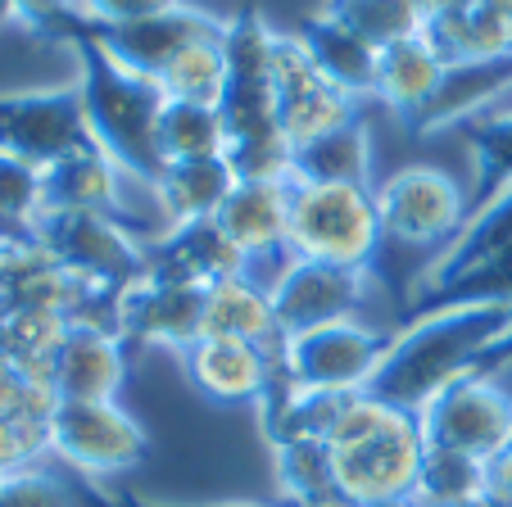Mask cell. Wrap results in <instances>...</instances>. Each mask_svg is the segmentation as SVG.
Wrapping results in <instances>:
<instances>
[{
    "instance_id": "5b68a950",
    "label": "cell",
    "mask_w": 512,
    "mask_h": 507,
    "mask_svg": "<svg viewBox=\"0 0 512 507\" xmlns=\"http://www.w3.org/2000/svg\"><path fill=\"white\" fill-rule=\"evenodd\" d=\"M381 240V213L372 186L290 182V240L286 254L336 268H372Z\"/></svg>"
},
{
    "instance_id": "83f0119b",
    "label": "cell",
    "mask_w": 512,
    "mask_h": 507,
    "mask_svg": "<svg viewBox=\"0 0 512 507\" xmlns=\"http://www.w3.org/2000/svg\"><path fill=\"white\" fill-rule=\"evenodd\" d=\"M272 467H277V485L290 507H322L340 498L336 476H331V458L322 440H281L272 444Z\"/></svg>"
},
{
    "instance_id": "603a6c76",
    "label": "cell",
    "mask_w": 512,
    "mask_h": 507,
    "mask_svg": "<svg viewBox=\"0 0 512 507\" xmlns=\"http://www.w3.org/2000/svg\"><path fill=\"white\" fill-rule=\"evenodd\" d=\"M300 41L331 87L354 96L358 105L377 96V46H368L354 28H345L340 19H331V14L322 10L300 23Z\"/></svg>"
},
{
    "instance_id": "7402d4cb",
    "label": "cell",
    "mask_w": 512,
    "mask_h": 507,
    "mask_svg": "<svg viewBox=\"0 0 512 507\" xmlns=\"http://www.w3.org/2000/svg\"><path fill=\"white\" fill-rule=\"evenodd\" d=\"M241 182L227 154L218 159H182V163H164V173L150 186L155 209L168 218V227H191L204 222L223 209V200L232 195V186Z\"/></svg>"
},
{
    "instance_id": "ffe728a7",
    "label": "cell",
    "mask_w": 512,
    "mask_h": 507,
    "mask_svg": "<svg viewBox=\"0 0 512 507\" xmlns=\"http://www.w3.org/2000/svg\"><path fill=\"white\" fill-rule=\"evenodd\" d=\"M445 77H449L445 55L431 46L426 32H417V37H404L395 46L377 50V96L372 100L395 109L399 118L422 123V114L435 105V96L445 87Z\"/></svg>"
},
{
    "instance_id": "8992f818",
    "label": "cell",
    "mask_w": 512,
    "mask_h": 507,
    "mask_svg": "<svg viewBox=\"0 0 512 507\" xmlns=\"http://www.w3.org/2000/svg\"><path fill=\"white\" fill-rule=\"evenodd\" d=\"M32 245L50 263H59L73 281L100 290V295H123L150 268V249L127 231V222L109 218V213L46 209L37 218Z\"/></svg>"
},
{
    "instance_id": "5bb4252c",
    "label": "cell",
    "mask_w": 512,
    "mask_h": 507,
    "mask_svg": "<svg viewBox=\"0 0 512 507\" xmlns=\"http://www.w3.org/2000/svg\"><path fill=\"white\" fill-rule=\"evenodd\" d=\"M204 299H209L204 286L145 268V277L136 286H127L123 299H118L114 326L123 340H141V345L182 354L204 335Z\"/></svg>"
},
{
    "instance_id": "7c38bea8",
    "label": "cell",
    "mask_w": 512,
    "mask_h": 507,
    "mask_svg": "<svg viewBox=\"0 0 512 507\" xmlns=\"http://www.w3.org/2000/svg\"><path fill=\"white\" fill-rule=\"evenodd\" d=\"M268 295L277 308L281 335H300L313 326L354 322L363 299H368V272L286 254L268 281Z\"/></svg>"
},
{
    "instance_id": "74e56055",
    "label": "cell",
    "mask_w": 512,
    "mask_h": 507,
    "mask_svg": "<svg viewBox=\"0 0 512 507\" xmlns=\"http://www.w3.org/2000/svg\"><path fill=\"white\" fill-rule=\"evenodd\" d=\"M476 0H422V10H426V23L435 19H454V14H467Z\"/></svg>"
},
{
    "instance_id": "30bf717a",
    "label": "cell",
    "mask_w": 512,
    "mask_h": 507,
    "mask_svg": "<svg viewBox=\"0 0 512 507\" xmlns=\"http://www.w3.org/2000/svg\"><path fill=\"white\" fill-rule=\"evenodd\" d=\"M372 195H377L386 240H399V245L413 249H445L467 227V213H472V200H467L463 186L445 168H431V163H404L386 182L372 186Z\"/></svg>"
},
{
    "instance_id": "44dd1931",
    "label": "cell",
    "mask_w": 512,
    "mask_h": 507,
    "mask_svg": "<svg viewBox=\"0 0 512 507\" xmlns=\"http://www.w3.org/2000/svg\"><path fill=\"white\" fill-rule=\"evenodd\" d=\"M150 268L164 272V277L191 281V286H218L227 277H241L250 272V263L241 259V249L227 240V231L218 227V218L191 222V227H168L164 240L150 254Z\"/></svg>"
},
{
    "instance_id": "ba28073f",
    "label": "cell",
    "mask_w": 512,
    "mask_h": 507,
    "mask_svg": "<svg viewBox=\"0 0 512 507\" xmlns=\"http://www.w3.org/2000/svg\"><path fill=\"white\" fill-rule=\"evenodd\" d=\"M395 331H381L368 322H331L313 326L300 335H281L277 345V381L304 385V390H368V381L377 376L381 358H386Z\"/></svg>"
},
{
    "instance_id": "3957f363",
    "label": "cell",
    "mask_w": 512,
    "mask_h": 507,
    "mask_svg": "<svg viewBox=\"0 0 512 507\" xmlns=\"http://www.w3.org/2000/svg\"><path fill=\"white\" fill-rule=\"evenodd\" d=\"M272 37L277 28L254 10L227 19V87L218 114L227 127V159L241 182H295V150L277 132Z\"/></svg>"
},
{
    "instance_id": "1f68e13d",
    "label": "cell",
    "mask_w": 512,
    "mask_h": 507,
    "mask_svg": "<svg viewBox=\"0 0 512 507\" xmlns=\"http://www.w3.org/2000/svg\"><path fill=\"white\" fill-rule=\"evenodd\" d=\"M41 218V168L0 150V245H32Z\"/></svg>"
},
{
    "instance_id": "60d3db41",
    "label": "cell",
    "mask_w": 512,
    "mask_h": 507,
    "mask_svg": "<svg viewBox=\"0 0 512 507\" xmlns=\"http://www.w3.org/2000/svg\"><path fill=\"white\" fill-rule=\"evenodd\" d=\"M372 507H422V498L408 494V498H386V503H372Z\"/></svg>"
},
{
    "instance_id": "9a60e30c",
    "label": "cell",
    "mask_w": 512,
    "mask_h": 507,
    "mask_svg": "<svg viewBox=\"0 0 512 507\" xmlns=\"http://www.w3.org/2000/svg\"><path fill=\"white\" fill-rule=\"evenodd\" d=\"M91 32L123 68H132L141 77H159L168 68V59H177L186 46L209 37H227V23L218 14L200 10V5H177V10L155 14V19L123 23V28H91Z\"/></svg>"
},
{
    "instance_id": "836d02e7",
    "label": "cell",
    "mask_w": 512,
    "mask_h": 507,
    "mask_svg": "<svg viewBox=\"0 0 512 507\" xmlns=\"http://www.w3.org/2000/svg\"><path fill=\"white\" fill-rule=\"evenodd\" d=\"M0 507H82V498L64 471L28 467L0 480Z\"/></svg>"
},
{
    "instance_id": "e0dca14e",
    "label": "cell",
    "mask_w": 512,
    "mask_h": 507,
    "mask_svg": "<svg viewBox=\"0 0 512 507\" xmlns=\"http://www.w3.org/2000/svg\"><path fill=\"white\" fill-rule=\"evenodd\" d=\"M127 381V354L123 335L109 326L73 322L50 363V385L55 399H118Z\"/></svg>"
},
{
    "instance_id": "f546056e",
    "label": "cell",
    "mask_w": 512,
    "mask_h": 507,
    "mask_svg": "<svg viewBox=\"0 0 512 507\" xmlns=\"http://www.w3.org/2000/svg\"><path fill=\"white\" fill-rule=\"evenodd\" d=\"M490 494V462H476L467 453L426 449L422 480H417V498L440 507H472L476 498Z\"/></svg>"
},
{
    "instance_id": "4fadbf2b",
    "label": "cell",
    "mask_w": 512,
    "mask_h": 507,
    "mask_svg": "<svg viewBox=\"0 0 512 507\" xmlns=\"http://www.w3.org/2000/svg\"><path fill=\"white\" fill-rule=\"evenodd\" d=\"M87 118H82L78 87L55 91H14L0 96V150L32 168H50L68 150L87 145Z\"/></svg>"
},
{
    "instance_id": "277c9868",
    "label": "cell",
    "mask_w": 512,
    "mask_h": 507,
    "mask_svg": "<svg viewBox=\"0 0 512 507\" xmlns=\"http://www.w3.org/2000/svg\"><path fill=\"white\" fill-rule=\"evenodd\" d=\"M327 458L340 498H349V503L372 507L386 498H408L417 494L426 462L422 421H417V412L358 390L331 426Z\"/></svg>"
},
{
    "instance_id": "ab89813d",
    "label": "cell",
    "mask_w": 512,
    "mask_h": 507,
    "mask_svg": "<svg viewBox=\"0 0 512 507\" xmlns=\"http://www.w3.org/2000/svg\"><path fill=\"white\" fill-rule=\"evenodd\" d=\"M19 245H0V295H5V272H10V259Z\"/></svg>"
},
{
    "instance_id": "f35d334b",
    "label": "cell",
    "mask_w": 512,
    "mask_h": 507,
    "mask_svg": "<svg viewBox=\"0 0 512 507\" xmlns=\"http://www.w3.org/2000/svg\"><path fill=\"white\" fill-rule=\"evenodd\" d=\"M23 23V10H19V0H0V32L5 28H19ZM28 28V23H23Z\"/></svg>"
},
{
    "instance_id": "6da1fadb",
    "label": "cell",
    "mask_w": 512,
    "mask_h": 507,
    "mask_svg": "<svg viewBox=\"0 0 512 507\" xmlns=\"http://www.w3.org/2000/svg\"><path fill=\"white\" fill-rule=\"evenodd\" d=\"M508 331H512L508 304L463 299V304L422 308L413 322L395 331L377 376L368 381V394L395 403V408L422 412V403L435 399L445 385H454L458 376L481 372Z\"/></svg>"
},
{
    "instance_id": "4dcf8cb0",
    "label": "cell",
    "mask_w": 512,
    "mask_h": 507,
    "mask_svg": "<svg viewBox=\"0 0 512 507\" xmlns=\"http://www.w3.org/2000/svg\"><path fill=\"white\" fill-rule=\"evenodd\" d=\"M467 141H472V173H476L472 209H481L490 195L512 186V109L472 118V123H467ZM467 218H472V213H467Z\"/></svg>"
},
{
    "instance_id": "4316f807",
    "label": "cell",
    "mask_w": 512,
    "mask_h": 507,
    "mask_svg": "<svg viewBox=\"0 0 512 507\" xmlns=\"http://www.w3.org/2000/svg\"><path fill=\"white\" fill-rule=\"evenodd\" d=\"M155 82L164 91V100H191V105L218 109L227 87V37H209L186 46L177 59H168V68Z\"/></svg>"
},
{
    "instance_id": "d6986e66",
    "label": "cell",
    "mask_w": 512,
    "mask_h": 507,
    "mask_svg": "<svg viewBox=\"0 0 512 507\" xmlns=\"http://www.w3.org/2000/svg\"><path fill=\"white\" fill-rule=\"evenodd\" d=\"M218 227L227 231L241 259H286V240H290V182H236L232 195L223 200V209L213 213Z\"/></svg>"
},
{
    "instance_id": "b9f144b4",
    "label": "cell",
    "mask_w": 512,
    "mask_h": 507,
    "mask_svg": "<svg viewBox=\"0 0 512 507\" xmlns=\"http://www.w3.org/2000/svg\"><path fill=\"white\" fill-rule=\"evenodd\" d=\"M422 507H440V503H422Z\"/></svg>"
},
{
    "instance_id": "8fae6325",
    "label": "cell",
    "mask_w": 512,
    "mask_h": 507,
    "mask_svg": "<svg viewBox=\"0 0 512 507\" xmlns=\"http://www.w3.org/2000/svg\"><path fill=\"white\" fill-rule=\"evenodd\" d=\"M272 87H277V132L290 150H304L327 132H340L345 123L363 118L358 100L318 73L300 32L272 37Z\"/></svg>"
},
{
    "instance_id": "7a4b0ae2",
    "label": "cell",
    "mask_w": 512,
    "mask_h": 507,
    "mask_svg": "<svg viewBox=\"0 0 512 507\" xmlns=\"http://www.w3.org/2000/svg\"><path fill=\"white\" fill-rule=\"evenodd\" d=\"M59 41L73 50V64H78V82H73V87H78V96H82L87 136L136 186L150 191L155 177L164 173V154H159V141H155L159 109H164L159 82L118 64L82 19L68 23V28L59 32Z\"/></svg>"
},
{
    "instance_id": "484cf974",
    "label": "cell",
    "mask_w": 512,
    "mask_h": 507,
    "mask_svg": "<svg viewBox=\"0 0 512 507\" xmlns=\"http://www.w3.org/2000/svg\"><path fill=\"white\" fill-rule=\"evenodd\" d=\"M155 141L164 163H182V159H218L227 154V127L223 114L213 105H191V100H164L159 109V127Z\"/></svg>"
},
{
    "instance_id": "d6a6232c",
    "label": "cell",
    "mask_w": 512,
    "mask_h": 507,
    "mask_svg": "<svg viewBox=\"0 0 512 507\" xmlns=\"http://www.w3.org/2000/svg\"><path fill=\"white\" fill-rule=\"evenodd\" d=\"M50 417H32V412H0V476L41 467L50 458Z\"/></svg>"
},
{
    "instance_id": "52a82bcc",
    "label": "cell",
    "mask_w": 512,
    "mask_h": 507,
    "mask_svg": "<svg viewBox=\"0 0 512 507\" xmlns=\"http://www.w3.org/2000/svg\"><path fill=\"white\" fill-rule=\"evenodd\" d=\"M46 431L50 458L91 480L127 476L150 453L145 426L118 399H59Z\"/></svg>"
},
{
    "instance_id": "ac0fdd59",
    "label": "cell",
    "mask_w": 512,
    "mask_h": 507,
    "mask_svg": "<svg viewBox=\"0 0 512 507\" xmlns=\"http://www.w3.org/2000/svg\"><path fill=\"white\" fill-rule=\"evenodd\" d=\"M123 168L100 150L96 141L68 150L50 168H41V213L46 209H78V213H109L123 222L127 200H123Z\"/></svg>"
},
{
    "instance_id": "d590c367",
    "label": "cell",
    "mask_w": 512,
    "mask_h": 507,
    "mask_svg": "<svg viewBox=\"0 0 512 507\" xmlns=\"http://www.w3.org/2000/svg\"><path fill=\"white\" fill-rule=\"evenodd\" d=\"M19 10H23L28 28L46 32V37H59L68 23L78 19V0H19Z\"/></svg>"
},
{
    "instance_id": "9c48e42d",
    "label": "cell",
    "mask_w": 512,
    "mask_h": 507,
    "mask_svg": "<svg viewBox=\"0 0 512 507\" xmlns=\"http://www.w3.org/2000/svg\"><path fill=\"white\" fill-rule=\"evenodd\" d=\"M426 449L467 453L476 462H494L512 449V394L494 381V372H467L454 385L422 403Z\"/></svg>"
},
{
    "instance_id": "e575fe53",
    "label": "cell",
    "mask_w": 512,
    "mask_h": 507,
    "mask_svg": "<svg viewBox=\"0 0 512 507\" xmlns=\"http://www.w3.org/2000/svg\"><path fill=\"white\" fill-rule=\"evenodd\" d=\"M186 5V0H78V19L91 28H123V23H141Z\"/></svg>"
},
{
    "instance_id": "2e32d148",
    "label": "cell",
    "mask_w": 512,
    "mask_h": 507,
    "mask_svg": "<svg viewBox=\"0 0 512 507\" xmlns=\"http://www.w3.org/2000/svg\"><path fill=\"white\" fill-rule=\"evenodd\" d=\"M182 376L200 399L209 403H254L259 408L263 394L272 385V367L277 358L259 345L245 340H218V335H200L191 349L177 354Z\"/></svg>"
},
{
    "instance_id": "7bdbcfd3",
    "label": "cell",
    "mask_w": 512,
    "mask_h": 507,
    "mask_svg": "<svg viewBox=\"0 0 512 507\" xmlns=\"http://www.w3.org/2000/svg\"><path fill=\"white\" fill-rule=\"evenodd\" d=\"M0 480H5V476H0Z\"/></svg>"
},
{
    "instance_id": "cb8c5ba5",
    "label": "cell",
    "mask_w": 512,
    "mask_h": 507,
    "mask_svg": "<svg viewBox=\"0 0 512 507\" xmlns=\"http://www.w3.org/2000/svg\"><path fill=\"white\" fill-rule=\"evenodd\" d=\"M204 335L245 340V345H259L268 354H277L281 326H277V308H272L268 286L254 281L250 272L209 286V299H204Z\"/></svg>"
},
{
    "instance_id": "f1b7e54d",
    "label": "cell",
    "mask_w": 512,
    "mask_h": 507,
    "mask_svg": "<svg viewBox=\"0 0 512 507\" xmlns=\"http://www.w3.org/2000/svg\"><path fill=\"white\" fill-rule=\"evenodd\" d=\"M322 10H327L331 19H340L345 28H354L358 37L377 50L426 32L422 0H327Z\"/></svg>"
},
{
    "instance_id": "d4e9b609",
    "label": "cell",
    "mask_w": 512,
    "mask_h": 507,
    "mask_svg": "<svg viewBox=\"0 0 512 507\" xmlns=\"http://www.w3.org/2000/svg\"><path fill=\"white\" fill-rule=\"evenodd\" d=\"M295 182H336V186H372V127L354 118L340 132L295 150Z\"/></svg>"
},
{
    "instance_id": "8d00e7d4",
    "label": "cell",
    "mask_w": 512,
    "mask_h": 507,
    "mask_svg": "<svg viewBox=\"0 0 512 507\" xmlns=\"http://www.w3.org/2000/svg\"><path fill=\"white\" fill-rule=\"evenodd\" d=\"M490 489L503 498V503H512V449L490 462Z\"/></svg>"
}]
</instances>
